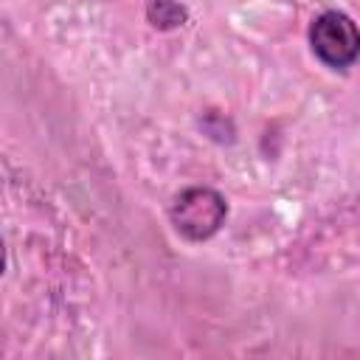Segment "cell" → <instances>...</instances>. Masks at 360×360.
Wrapping results in <instances>:
<instances>
[{"label": "cell", "mask_w": 360, "mask_h": 360, "mask_svg": "<svg viewBox=\"0 0 360 360\" xmlns=\"http://www.w3.org/2000/svg\"><path fill=\"white\" fill-rule=\"evenodd\" d=\"M228 217V202L219 191L208 186H191L180 191L169 208V219L174 231L188 242H205L211 239Z\"/></svg>", "instance_id": "obj_1"}, {"label": "cell", "mask_w": 360, "mask_h": 360, "mask_svg": "<svg viewBox=\"0 0 360 360\" xmlns=\"http://www.w3.org/2000/svg\"><path fill=\"white\" fill-rule=\"evenodd\" d=\"M309 45L323 65L343 70L360 59V28L349 14L329 8L312 20Z\"/></svg>", "instance_id": "obj_2"}, {"label": "cell", "mask_w": 360, "mask_h": 360, "mask_svg": "<svg viewBox=\"0 0 360 360\" xmlns=\"http://www.w3.org/2000/svg\"><path fill=\"white\" fill-rule=\"evenodd\" d=\"M146 20L158 31H172V28H180L188 20V11L177 0H149L146 3Z\"/></svg>", "instance_id": "obj_3"}]
</instances>
